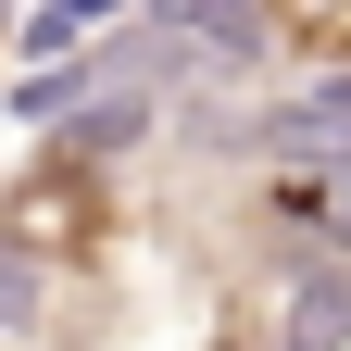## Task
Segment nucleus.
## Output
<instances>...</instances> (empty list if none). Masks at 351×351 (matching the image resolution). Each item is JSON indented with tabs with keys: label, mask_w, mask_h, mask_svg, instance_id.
<instances>
[{
	"label": "nucleus",
	"mask_w": 351,
	"mask_h": 351,
	"mask_svg": "<svg viewBox=\"0 0 351 351\" xmlns=\"http://www.w3.org/2000/svg\"><path fill=\"white\" fill-rule=\"evenodd\" d=\"M0 251L25 276H63V263H101L113 251V176L75 163V151H38L13 189H0Z\"/></svg>",
	"instance_id": "obj_1"
},
{
	"label": "nucleus",
	"mask_w": 351,
	"mask_h": 351,
	"mask_svg": "<svg viewBox=\"0 0 351 351\" xmlns=\"http://www.w3.org/2000/svg\"><path fill=\"white\" fill-rule=\"evenodd\" d=\"M339 326H351V276H339V263H326V276H314V263H263V276L226 301V351H339Z\"/></svg>",
	"instance_id": "obj_2"
},
{
	"label": "nucleus",
	"mask_w": 351,
	"mask_h": 351,
	"mask_svg": "<svg viewBox=\"0 0 351 351\" xmlns=\"http://www.w3.org/2000/svg\"><path fill=\"white\" fill-rule=\"evenodd\" d=\"M251 13H263V38H289L301 63L351 75V0H251Z\"/></svg>",
	"instance_id": "obj_3"
},
{
	"label": "nucleus",
	"mask_w": 351,
	"mask_h": 351,
	"mask_svg": "<svg viewBox=\"0 0 351 351\" xmlns=\"http://www.w3.org/2000/svg\"><path fill=\"white\" fill-rule=\"evenodd\" d=\"M113 13H125V0H38V25L13 38V51H25V63H51V75H63V63L88 51V25H113Z\"/></svg>",
	"instance_id": "obj_4"
}]
</instances>
